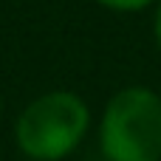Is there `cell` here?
I'll return each mask as SVG.
<instances>
[{"label": "cell", "mask_w": 161, "mask_h": 161, "mask_svg": "<svg viewBox=\"0 0 161 161\" xmlns=\"http://www.w3.org/2000/svg\"><path fill=\"white\" fill-rule=\"evenodd\" d=\"M91 122V108L79 93L48 91L20 110L14 142L25 161H62L85 142Z\"/></svg>", "instance_id": "6da1fadb"}, {"label": "cell", "mask_w": 161, "mask_h": 161, "mask_svg": "<svg viewBox=\"0 0 161 161\" xmlns=\"http://www.w3.org/2000/svg\"><path fill=\"white\" fill-rule=\"evenodd\" d=\"M99 153L105 161H161V93L125 85L102 108Z\"/></svg>", "instance_id": "7a4b0ae2"}, {"label": "cell", "mask_w": 161, "mask_h": 161, "mask_svg": "<svg viewBox=\"0 0 161 161\" xmlns=\"http://www.w3.org/2000/svg\"><path fill=\"white\" fill-rule=\"evenodd\" d=\"M93 3L108 11H119V14H139L144 8H153L158 0H93Z\"/></svg>", "instance_id": "3957f363"}, {"label": "cell", "mask_w": 161, "mask_h": 161, "mask_svg": "<svg viewBox=\"0 0 161 161\" xmlns=\"http://www.w3.org/2000/svg\"><path fill=\"white\" fill-rule=\"evenodd\" d=\"M153 42H156V48H158V54H161V0L153 6Z\"/></svg>", "instance_id": "277c9868"}, {"label": "cell", "mask_w": 161, "mask_h": 161, "mask_svg": "<svg viewBox=\"0 0 161 161\" xmlns=\"http://www.w3.org/2000/svg\"><path fill=\"white\" fill-rule=\"evenodd\" d=\"M0 113H3V99H0Z\"/></svg>", "instance_id": "5b68a950"}]
</instances>
